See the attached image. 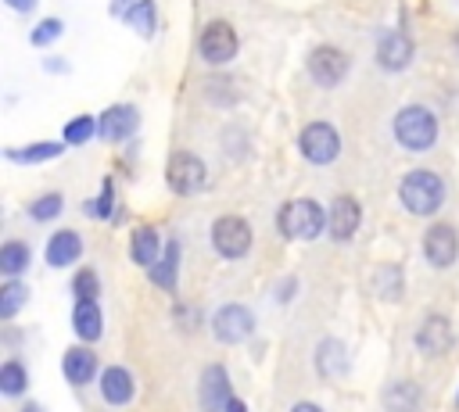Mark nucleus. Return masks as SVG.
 Returning <instances> with one entry per match:
<instances>
[{
    "mask_svg": "<svg viewBox=\"0 0 459 412\" xmlns=\"http://www.w3.org/2000/svg\"><path fill=\"white\" fill-rule=\"evenodd\" d=\"M61 32H65V21H61V18H43V21L32 29L29 39H32V47H47V43H54Z\"/></svg>",
    "mask_w": 459,
    "mask_h": 412,
    "instance_id": "nucleus-31",
    "label": "nucleus"
},
{
    "mask_svg": "<svg viewBox=\"0 0 459 412\" xmlns=\"http://www.w3.org/2000/svg\"><path fill=\"white\" fill-rule=\"evenodd\" d=\"M222 412H247V408H244V401H237V398H230V401H226V408H222Z\"/></svg>",
    "mask_w": 459,
    "mask_h": 412,
    "instance_id": "nucleus-36",
    "label": "nucleus"
},
{
    "mask_svg": "<svg viewBox=\"0 0 459 412\" xmlns=\"http://www.w3.org/2000/svg\"><path fill=\"white\" fill-rule=\"evenodd\" d=\"M129 254H133V262H136V265H147V269L161 258V247H158V233H154V226H136V229H133Z\"/></svg>",
    "mask_w": 459,
    "mask_h": 412,
    "instance_id": "nucleus-21",
    "label": "nucleus"
},
{
    "mask_svg": "<svg viewBox=\"0 0 459 412\" xmlns=\"http://www.w3.org/2000/svg\"><path fill=\"white\" fill-rule=\"evenodd\" d=\"M276 229L287 240H316L326 229V211L308 197H294L276 211Z\"/></svg>",
    "mask_w": 459,
    "mask_h": 412,
    "instance_id": "nucleus-2",
    "label": "nucleus"
},
{
    "mask_svg": "<svg viewBox=\"0 0 459 412\" xmlns=\"http://www.w3.org/2000/svg\"><path fill=\"white\" fill-rule=\"evenodd\" d=\"M100 394H104V401H111V405L133 401V376H129L122 365H108L104 376H100Z\"/></svg>",
    "mask_w": 459,
    "mask_h": 412,
    "instance_id": "nucleus-19",
    "label": "nucleus"
},
{
    "mask_svg": "<svg viewBox=\"0 0 459 412\" xmlns=\"http://www.w3.org/2000/svg\"><path fill=\"white\" fill-rule=\"evenodd\" d=\"M61 208H65V197H61V193H43V197H36V201L29 204V215H32L36 222H50V219L61 215Z\"/></svg>",
    "mask_w": 459,
    "mask_h": 412,
    "instance_id": "nucleus-30",
    "label": "nucleus"
},
{
    "mask_svg": "<svg viewBox=\"0 0 459 412\" xmlns=\"http://www.w3.org/2000/svg\"><path fill=\"white\" fill-rule=\"evenodd\" d=\"M25 412H39V408H25Z\"/></svg>",
    "mask_w": 459,
    "mask_h": 412,
    "instance_id": "nucleus-39",
    "label": "nucleus"
},
{
    "mask_svg": "<svg viewBox=\"0 0 459 412\" xmlns=\"http://www.w3.org/2000/svg\"><path fill=\"white\" fill-rule=\"evenodd\" d=\"M384 408H387V412H416V408H420V387H416L412 380L391 383L387 394H384Z\"/></svg>",
    "mask_w": 459,
    "mask_h": 412,
    "instance_id": "nucleus-22",
    "label": "nucleus"
},
{
    "mask_svg": "<svg viewBox=\"0 0 459 412\" xmlns=\"http://www.w3.org/2000/svg\"><path fill=\"white\" fill-rule=\"evenodd\" d=\"M68 143L61 140V143H29V147H11L7 150V158L11 161H22V165H36V161H50V158H61V150H65Z\"/></svg>",
    "mask_w": 459,
    "mask_h": 412,
    "instance_id": "nucleus-23",
    "label": "nucleus"
},
{
    "mask_svg": "<svg viewBox=\"0 0 459 412\" xmlns=\"http://www.w3.org/2000/svg\"><path fill=\"white\" fill-rule=\"evenodd\" d=\"M25 265H29V247L22 240H7L0 247V272L4 276H18Z\"/></svg>",
    "mask_w": 459,
    "mask_h": 412,
    "instance_id": "nucleus-26",
    "label": "nucleus"
},
{
    "mask_svg": "<svg viewBox=\"0 0 459 412\" xmlns=\"http://www.w3.org/2000/svg\"><path fill=\"white\" fill-rule=\"evenodd\" d=\"M212 247L222 258H244L251 251V229L240 215H219L212 222Z\"/></svg>",
    "mask_w": 459,
    "mask_h": 412,
    "instance_id": "nucleus-8",
    "label": "nucleus"
},
{
    "mask_svg": "<svg viewBox=\"0 0 459 412\" xmlns=\"http://www.w3.org/2000/svg\"><path fill=\"white\" fill-rule=\"evenodd\" d=\"M398 197L412 215H434L445 204V179L430 168H416L402 179Z\"/></svg>",
    "mask_w": 459,
    "mask_h": 412,
    "instance_id": "nucleus-3",
    "label": "nucleus"
},
{
    "mask_svg": "<svg viewBox=\"0 0 459 412\" xmlns=\"http://www.w3.org/2000/svg\"><path fill=\"white\" fill-rule=\"evenodd\" d=\"M237 47H240V39H237L233 25L222 21V18L208 21V25L201 29V36H197V54H201V61H208V64H226L230 57H237Z\"/></svg>",
    "mask_w": 459,
    "mask_h": 412,
    "instance_id": "nucleus-7",
    "label": "nucleus"
},
{
    "mask_svg": "<svg viewBox=\"0 0 459 412\" xmlns=\"http://www.w3.org/2000/svg\"><path fill=\"white\" fill-rule=\"evenodd\" d=\"M391 129H394V140H398L405 150H430V147L437 143V118H434V111L423 107V104L402 107V111L394 115Z\"/></svg>",
    "mask_w": 459,
    "mask_h": 412,
    "instance_id": "nucleus-1",
    "label": "nucleus"
},
{
    "mask_svg": "<svg viewBox=\"0 0 459 412\" xmlns=\"http://www.w3.org/2000/svg\"><path fill=\"white\" fill-rule=\"evenodd\" d=\"M212 330L222 344H240L244 337H251L255 330V315L244 308V305H222L212 319Z\"/></svg>",
    "mask_w": 459,
    "mask_h": 412,
    "instance_id": "nucleus-10",
    "label": "nucleus"
},
{
    "mask_svg": "<svg viewBox=\"0 0 459 412\" xmlns=\"http://www.w3.org/2000/svg\"><path fill=\"white\" fill-rule=\"evenodd\" d=\"M97 122H100V129H97L100 140H108V143H122V140H129V136L136 133V125H140V111H136L133 104H111Z\"/></svg>",
    "mask_w": 459,
    "mask_h": 412,
    "instance_id": "nucleus-11",
    "label": "nucleus"
},
{
    "mask_svg": "<svg viewBox=\"0 0 459 412\" xmlns=\"http://www.w3.org/2000/svg\"><path fill=\"white\" fill-rule=\"evenodd\" d=\"M290 412H323V408H316V405H312V401H301V405H294V408H290Z\"/></svg>",
    "mask_w": 459,
    "mask_h": 412,
    "instance_id": "nucleus-37",
    "label": "nucleus"
},
{
    "mask_svg": "<svg viewBox=\"0 0 459 412\" xmlns=\"http://www.w3.org/2000/svg\"><path fill=\"white\" fill-rule=\"evenodd\" d=\"M423 254H427L430 265L448 269V265L459 258V236H455V226H452V222H434V226L423 233Z\"/></svg>",
    "mask_w": 459,
    "mask_h": 412,
    "instance_id": "nucleus-9",
    "label": "nucleus"
},
{
    "mask_svg": "<svg viewBox=\"0 0 459 412\" xmlns=\"http://www.w3.org/2000/svg\"><path fill=\"white\" fill-rule=\"evenodd\" d=\"M111 201H115V193H111V179H104V190H100V201H93V204H86V211H90V215H97V219H111Z\"/></svg>",
    "mask_w": 459,
    "mask_h": 412,
    "instance_id": "nucleus-33",
    "label": "nucleus"
},
{
    "mask_svg": "<svg viewBox=\"0 0 459 412\" xmlns=\"http://www.w3.org/2000/svg\"><path fill=\"white\" fill-rule=\"evenodd\" d=\"M373 287H377V294L380 297H398V287H402V272L394 269V265H380V269H373Z\"/></svg>",
    "mask_w": 459,
    "mask_h": 412,
    "instance_id": "nucleus-29",
    "label": "nucleus"
},
{
    "mask_svg": "<svg viewBox=\"0 0 459 412\" xmlns=\"http://www.w3.org/2000/svg\"><path fill=\"white\" fill-rule=\"evenodd\" d=\"M72 290H75V301H86V297H97V294H100V283H97V272H93V269H82V272H75V279H72Z\"/></svg>",
    "mask_w": 459,
    "mask_h": 412,
    "instance_id": "nucleus-32",
    "label": "nucleus"
},
{
    "mask_svg": "<svg viewBox=\"0 0 459 412\" xmlns=\"http://www.w3.org/2000/svg\"><path fill=\"white\" fill-rule=\"evenodd\" d=\"M230 398H233V394H230V376H226V369H222L219 362H212V365L201 373V383H197L201 412H219V408H226Z\"/></svg>",
    "mask_w": 459,
    "mask_h": 412,
    "instance_id": "nucleus-12",
    "label": "nucleus"
},
{
    "mask_svg": "<svg viewBox=\"0 0 459 412\" xmlns=\"http://www.w3.org/2000/svg\"><path fill=\"white\" fill-rule=\"evenodd\" d=\"M165 183L172 186V193L190 197V193H197V190L208 183V168H204V161H201L197 154L176 150V154L169 158V165H165Z\"/></svg>",
    "mask_w": 459,
    "mask_h": 412,
    "instance_id": "nucleus-4",
    "label": "nucleus"
},
{
    "mask_svg": "<svg viewBox=\"0 0 459 412\" xmlns=\"http://www.w3.org/2000/svg\"><path fill=\"white\" fill-rule=\"evenodd\" d=\"M298 150L305 161L312 165H330L337 154H341V136L330 122H308L298 136Z\"/></svg>",
    "mask_w": 459,
    "mask_h": 412,
    "instance_id": "nucleus-6",
    "label": "nucleus"
},
{
    "mask_svg": "<svg viewBox=\"0 0 459 412\" xmlns=\"http://www.w3.org/2000/svg\"><path fill=\"white\" fill-rule=\"evenodd\" d=\"M79 254H82V240H79V233H72V229H57V233L47 240V262H50L54 269L72 265Z\"/></svg>",
    "mask_w": 459,
    "mask_h": 412,
    "instance_id": "nucleus-17",
    "label": "nucleus"
},
{
    "mask_svg": "<svg viewBox=\"0 0 459 412\" xmlns=\"http://www.w3.org/2000/svg\"><path fill=\"white\" fill-rule=\"evenodd\" d=\"M72 326H75V337H82L86 344L100 337L104 322H100V308H97V297L75 301V312H72Z\"/></svg>",
    "mask_w": 459,
    "mask_h": 412,
    "instance_id": "nucleus-18",
    "label": "nucleus"
},
{
    "mask_svg": "<svg viewBox=\"0 0 459 412\" xmlns=\"http://www.w3.org/2000/svg\"><path fill=\"white\" fill-rule=\"evenodd\" d=\"M305 68H308V75H312V82H316V86L330 90V86H337V82L348 75L351 61H348V54H344V50H337V47H330V43H319V47H312V50H308Z\"/></svg>",
    "mask_w": 459,
    "mask_h": 412,
    "instance_id": "nucleus-5",
    "label": "nucleus"
},
{
    "mask_svg": "<svg viewBox=\"0 0 459 412\" xmlns=\"http://www.w3.org/2000/svg\"><path fill=\"white\" fill-rule=\"evenodd\" d=\"M133 4H136V0H111V4H108V11H111V14H118V18H122V14H126V11H129V7H133Z\"/></svg>",
    "mask_w": 459,
    "mask_h": 412,
    "instance_id": "nucleus-34",
    "label": "nucleus"
},
{
    "mask_svg": "<svg viewBox=\"0 0 459 412\" xmlns=\"http://www.w3.org/2000/svg\"><path fill=\"white\" fill-rule=\"evenodd\" d=\"M147 272H151V283H154V287L172 290V287H176V272H179V244L169 240V244L161 247V258H158Z\"/></svg>",
    "mask_w": 459,
    "mask_h": 412,
    "instance_id": "nucleus-20",
    "label": "nucleus"
},
{
    "mask_svg": "<svg viewBox=\"0 0 459 412\" xmlns=\"http://www.w3.org/2000/svg\"><path fill=\"white\" fill-rule=\"evenodd\" d=\"M359 222H362L359 201L348 197V193L333 197V204H330V211H326V229H330V236H333V240H348V236H355Z\"/></svg>",
    "mask_w": 459,
    "mask_h": 412,
    "instance_id": "nucleus-13",
    "label": "nucleus"
},
{
    "mask_svg": "<svg viewBox=\"0 0 459 412\" xmlns=\"http://www.w3.org/2000/svg\"><path fill=\"white\" fill-rule=\"evenodd\" d=\"M377 61H380V68H387V72H402V68L412 61V39H409L405 32H387V36L380 39V47H377Z\"/></svg>",
    "mask_w": 459,
    "mask_h": 412,
    "instance_id": "nucleus-15",
    "label": "nucleus"
},
{
    "mask_svg": "<svg viewBox=\"0 0 459 412\" xmlns=\"http://www.w3.org/2000/svg\"><path fill=\"white\" fill-rule=\"evenodd\" d=\"M7 4H11L14 11H25V14H29L32 7H36V0H7Z\"/></svg>",
    "mask_w": 459,
    "mask_h": 412,
    "instance_id": "nucleus-35",
    "label": "nucleus"
},
{
    "mask_svg": "<svg viewBox=\"0 0 459 412\" xmlns=\"http://www.w3.org/2000/svg\"><path fill=\"white\" fill-rule=\"evenodd\" d=\"M29 297V290H25V283H18V279H7L4 287H0V315L4 319H11L18 308H22V301Z\"/></svg>",
    "mask_w": 459,
    "mask_h": 412,
    "instance_id": "nucleus-28",
    "label": "nucleus"
},
{
    "mask_svg": "<svg viewBox=\"0 0 459 412\" xmlns=\"http://www.w3.org/2000/svg\"><path fill=\"white\" fill-rule=\"evenodd\" d=\"M126 21H129V29L133 32H140L143 39L147 36H154V21H158V7H154V0H136L126 14H122Z\"/></svg>",
    "mask_w": 459,
    "mask_h": 412,
    "instance_id": "nucleus-24",
    "label": "nucleus"
},
{
    "mask_svg": "<svg viewBox=\"0 0 459 412\" xmlns=\"http://www.w3.org/2000/svg\"><path fill=\"white\" fill-rule=\"evenodd\" d=\"M97 129H100V122H97V118H90V115H75V118H68V122H65L61 136H65V143H68V147H79V143L93 140V136H97Z\"/></svg>",
    "mask_w": 459,
    "mask_h": 412,
    "instance_id": "nucleus-25",
    "label": "nucleus"
},
{
    "mask_svg": "<svg viewBox=\"0 0 459 412\" xmlns=\"http://www.w3.org/2000/svg\"><path fill=\"white\" fill-rule=\"evenodd\" d=\"M452 43H455V50H459V32H455V36H452Z\"/></svg>",
    "mask_w": 459,
    "mask_h": 412,
    "instance_id": "nucleus-38",
    "label": "nucleus"
},
{
    "mask_svg": "<svg viewBox=\"0 0 459 412\" xmlns=\"http://www.w3.org/2000/svg\"><path fill=\"white\" fill-rule=\"evenodd\" d=\"M25 387H29V373H25V365L22 362H4V369H0V391L7 394V398H18V394H25Z\"/></svg>",
    "mask_w": 459,
    "mask_h": 412,
    "instance_id": "nucleus-27",
    "label": "nucleus"
},
{
    "mask_svg": "<svg viewBox=\"0 0 459 412\" xmlns=\"http://www.w3.org/2000/svg\"><path fill=\"white\" fill-rule=\"evenodd\" d=\"M61 369H65V380H68V383L86 387V383L93 380V373H97V355H93L86 344L68 348L65 358H61Z\"/></svg>",
    "mask_w": 459,
    "mask_h": 412,
    "instance_id": "nucleus-16",
    "label": "nucleus"
},
{
    "mask_svg": "<svg viewBox=\"0 0 459 412\" xmlns=\"http://www.w3.org/2000/svg\"><path fill=\"white\" fill-rule=\"evenodd\" d=\"M416 348L423 351V355H445L448 348H452V326H448V319L445 315H427L423 322H420V330H416Z\"/></svg>",
    "mask_w": 459,
    "mask_h": 412,
    "instance_id": "nucleus-14",
    "label": "nucleus"
}]
</instances>
